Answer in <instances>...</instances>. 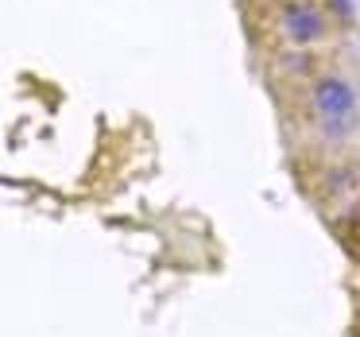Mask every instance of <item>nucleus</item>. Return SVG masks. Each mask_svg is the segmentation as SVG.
<instances>
[{
    "instance_id": "1",
    "label": "nucleus",
    "mask_w": 360,
    "mask_h": 337,
    "mask_svg": "<svg viewBox=\"0 0 360 337\" xmlns=\"http://www.w3.org/2000/svg\"><path fill=\"white\" fill-rule=\"evenodd\" d=\"M259 32L267 47H337L341 27L318 0H259Z\"/></svg>"
},
{
    "instance_id": "2",
    "label": "nucleus",
    "mask_w": 360,
    "mask_h": 337,
    "mask_svg": "<svg viewBox=\"0 0 360 337\" xmlns=\"http://www.w3.org/2000/svg\"><path fill=\"white\" fill-rule=\"evenodd\" d=\"M295 105V117H352L360 113V82L341 63H329L314 78L283 89Z\"/></svg>"
},
{
    "instance_id": "3",
    "label": "nucleus",
    "mask_w": 360,
    "mask_h": 337,
    "mask_svg": "<svg viewBox=\"0 0 360 337\" xmlns=\"http://www.w3.org/2000/svg\"><path fill=\"white\" fill-rule=\"evenodd\" d=\"M306 190L326 213H349L360 202V155L337 151V155H310L306 163Z\"/></svg>"
},
{
    "instance_id": "4",
    "label": "nucleus",
    "mask_w": 360,
    "mask_h": 337,
    "mask_svg": "<svg viewBox=\"0 0 360 337\" xmlns=\"http://www.w3.org/2000/svg\"><path fill=\"white\" fill-rule=\"evenodd\" d=\"M306 155H337V151H356L360 144V113L352 117H295Z\"/></svg>"
},
{
    "instance_id": "5",
    "label": "nucleus",
    "mask_w": 360,
    "mask_h": 337,
    "mask_svg": "<svg viewBox=\"0 0 360 337\" xmlns=\"http://www.w3.org/2000/svg\"><path fill=\"white\" fill-rule=\"evenodd\" d=\"M329 63H337L333 47H267V74L275 78L279 89H290L298 82L314 78Z\"/></svg>"
},
{
    "instance_id": "6",
    "label": "nucleus",
    "mask_w": 360,
    "mask_h": 337,
    "mask_svg": "<svg viewBox=\"0 0 360 337\" xmlns=\"http://www.w3.org/2000/svg\"><path fill=\"white\" fill-rule=\"evenodd\" d=\"M321 8H326V16L333 20L341 32H352L356 27V0H318Z\"/></svg>"
},
{
    "instance_id": "7",
    "label": "nucleus",
    "mask_w": 360,
    "mask_h": 337,
    "mask_svg": "<svg viewBox=\"0 0 360 337\" xmlns=\"http://www.w3.org/2000/svg\"><path fill=\"white\" fill-rule=\"evenodd\" d=\"M349 225H352V236H356V248H360V202L349 210Z\"/></svg>"
},
{
    "instance_id": "8",
    "label": "nucleus",
    "mask_w": 360,
    "mask_h": 337,
    "mask_svg": "<svg viewBox=\"0 0 360 337\" xmlns=\"http://www.w3.org/2000/svg\"><path fill=\"white\" fill-rule=\"evenodd\" d=\"M352 32H356V43H360V24H356V27H352Z\"/></svg>"
}]
</instances>
